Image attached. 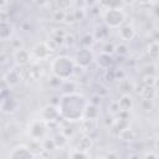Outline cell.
Listing matches in <instances>:
<instances>
[{
  "instance_id": "6da1fadb",
  "label": "cell",
  "mask_w": 159,
  "mask_h": 159,
  "mask_svg": "<svg viewBox=\"0 0 159 159\" xmlns=\"http://www.w3.org/2000/svg\"><path fill=\"white\" fill-rule=\"evenodd\" d=\"M87 103L88 101L83 94L68 92L60 98L56 107L58 109L60 118L66 122H78L83 119V112Z\"/></svg>"
},
{
  "instance_id": "7a4b0ae2",
  "label": "cell",
  "mask_w": 159,
  "mask_h": 159,
  "mask_svg": "<svg viewBox=\"0 0 159 159\" xmlns=\"http://www.w3.org/2000/svg\"><path fill=\"white\" fill-rule=\"evenodd\" d=\"M75 61L72 57L67 56V55H60L55 58L51 60L50 63V68L51 72L53 75V77L58 78L60 81H68L71 78V76L75 72Z\"/></svg>"
},
{
  "instance_id": "3957f363",
  "label": "cell",
  "mask_w": 159,
  "mask_h": 159,
  "mask_svg": "<svg viewBox=\"0 0 159 159\" xmlns=\"http://www.w3.org/2000/svg\"><path fill=\"white\" fill-rule=\"evenodd\" d=\"M48 124L47 122H45L41 117L40 118H35L32 119L29 124H27V129H26V133L29 135V138L31 140H37V142H41L42 139H45L48 134Z\"/></svg>"
},
{
  "instance_id": "277c9868",
  "label": "cell",
  "mask_w": 159,
  "mask_h": 159,
  "mask_svg": "<svg viewBox=\"0 0 159 159\" xmlns=\"http://www.w3.org/2000/svg\"><path fill=\"white\" fill-rule=\"evenodd\" d=\"M103 21L109 29H118L127 21V15L123 9H107L103 14Z\"/></svg>"
},
{
  "instance_id": "5b68a950",
  "label": "cell",
  "mask_w": 159,
  "mask_h": 159,
  "mask_svg": "<svg viewBox=\"0 0 159 159\" xmlns=\"http://www.w3.org/2000/svg\"><path fill=\"white\" fill-rule=\"evenodd\" d=\"M32 58L37 60V61H45V60H50L53 55V50L51 48V46L47 43V41H41L37 42L32 46V48L30 50Z\"/></svg>"
},
{
  "instance_id": "8992f818",
  "label": "cell",
  "mask_w": 159,
  "mask_h": 159,
  "mask_svg": "<svg viewBox=\"0 0 159 159\" xmlns=\"http://www.w3.org/2000/svg\"><path fill=\"white\" fill-rule=\"evenodd\" d=\"M7 157L11 159H34L37 155L30 149L27 144H17L10 150Z\"/></svg>"
},
{
  "instance_id": "52a82bcc",
  "label": "cell",
  "mask_w": 159,
  "mask_h": 159,
  "mask_svg": "<svg viewBox=\"0 0 159 159\" xmlns=\"http://www.w3.org/2000/svg\"><path fill=\"white\" fill-rule=\"evenodd\" d=\"M93 58H94V56H93L91 48L82 47V48L76 53V56L73 57V61H75V63H76L78 67H81V68H87V67L92 63Z\"/></svg>"
},
{
  "instance_id": "ba28073f",
  "label": "cell",
  "mask_w": 159,
  "mask_h": 159,
  "mask_svg": "<svg viewBox=\"0 0 159 159\" xmlns=\"http://www.w3.org/2000/svg\"><path fill=\"white\" fill-rule=\"evenodd\" d=\"M12 58L16 63L17 67H26L31 63V60H32V56H31V52L30 50H26L24 47H20V48H16L12 53Z\"/></svg>"
},
{
  "instance_id": "9c48e42d",
  "label": "cell",
  "mask_w": 159,
  "mask_h": 159,
  "mask_svg": "<svg viewBox=\"0 0 159 159\" xmlns=\"http://www.w3.org/2000/svg\"><path fill=\"white\" fill-rule=\"evenodd\" d=\"M40 117L47 122V123H52V122H57L60 119V113H58V109L56 106H52V104H47L45 107L41 108L40 111Z\"/></svg>"
},
{
  "instance_id": "30bf717a",
  "label": "cell",
  "mask_w": 159,
  "mask_h": 159,
  "mask_svg": "<svg viewBox=\"0 0 159 159\" xmlns=\"http://www.w3.org/2000/svg\"><path fill=\"white\" fill-rule=\"evenodd\" d=\"M134 98L130 93H122L119 99L117 101V106H118V109L119 112L122 113H127V112H130L133 108H134Z\"/></svg>"
},
{
  "instance_id": "8fae6325",
  "label": "cell",
  "mask_w": 159,
  "mask_h": 159,
  "mask_svg": "<svg viewBox=\"0 0 159 159\" xmlns=\"http://www.w3.org/2000/svg\"><path fill=\"white\" fill-rule=\"evenodd\" d=\"M137 35L135 29L129 24H123L120 27H118V36L124 42H130Z\"/></svg>"
},
{
  "instance_id": "7c38bea8",
  "label": "cell",
  "mask_w": 159,
  "mask_h": 159,
  "mask_svg": "<svg viewBox=\"0 0 159 159\" xmlns=\"http://www.w3.org/2000/svg\"><path fill=\"white\" fill-rule=\"evenodd\" d=\"M6 84L9 87H16L19 86L20 81L22 80V76H21V70H17V68H12V70H9L4 77Z\"/></svg>"
},
{
  "instance_id": "4fadbf2b",
  "label": "cell",
  "mask_w": 159,
  "mask_h": 159,
  "mask_svg": "<svg viewBox=\"0 0 159 159\" xmlns=\"http://www.w3.org/2000/svg\"><path fill=\"white\" fill-rule=\"evenodd\" d=\"M14 34V26L7 20H0V41L10 40Z\"/></svg>"
},
{
  "instance_id": "5bb4252c",
  "label": "cell",
  "mask_w": 159,
  "mask_h": 159,
  "mask_svg": "<svg viewBox=\"0 0 159 159\" xmlns=\"http://www.w3.org/2000/svg\"><path fill=\"white\" fill-rule=\"evenodd\" d=\"M99 116V109L98 107L92 103V102H88L86 108H84V112H83V119H91V120H97Z\"/></svg>"
},
{
  "instance_id": "9a60e30c",
  "label": "cell",
  "mask_w": 159,
  "mask_h": 159,
  "mask_svg": "<svg viewBox=\"0 0 159 159\" xmlns=\"http://www.w3.org/2000/svg\"><path fill=\"white\" fill-rule=\"evenodd\" d=\"M128 127H129V120L127 118H120L119 117V118H116L113 120V123L111 125V129H112V132H114L116 134H118L119 132H122L123 129H125Z\"/></svg>"
},
{
  "instance_id": "2e32d148",
  "label": "cell",
  "mask_w": 159,
  "mask_h": 159,
  "mask_svg": "<svg viewBox=\"0 0 159 159\" xmlns=\"http://www.w3.org/2000/svg\"><path fill=\"white\" fill-rule=\"evenodd\" d=\"M97 2L104 10H107V9H123V6H124L123 0H97Z\"/></svg>"
},
{
  "instance_id": "e0dca14e",
  "label": "cell",
  "mask_w": 159,
  "mask_h": 159,
  "mask_svg": "<svg viewBox=\"0 0 159 159\" xmlns=\"http://www.w3.org/2000/svg\"><path fill=\"white\" fill-rule=\"evenodd\" d=\"M92 147H93V139L91 138L89 134H83L82 138L77 143V149H81V150L89 152V149H92Z\"/></svg>"
},
{
  "instance_id": "ac0fdd59",
  "label": "cell",
  "mask_w": 159,
  "mask_h": 159,
  "mask_svg": "<svg viewBox=\"0 0 159 159\" xmlns=\"http://www.w3.org/2000/svg\"><path fill=\"white\" fill-rule=\"evenodd\" d=\"M147 53L149 56L150 60L157 61L159 57V43L158 40H153L152 42H149V45L147 46Z\"/></svg>"
},
{
  "instance_id": "d6986e66",
  "label": "cell",
  "mask_w": 159,
  "mask_h": 159,
  "mask_svg": "<svg viewBox=\"0 0 159 159\" xmlns=\"http://www.w3.org/2000/svg\"><path fill=\"white\" fill-rule=\"evenodd\" d=\"M97 63H98V66H99L101 68L108 70V68L112 66V56L101 52V55L97 57Z\"/></svg>"
},
{
  "instance_id": "ffe728a7",
  "label": "cell",
  "mask_w": 159,
  "mask_h": 159,
  "mask_svg": "<svg viewBox=\"0 0 159 159\" xmlns=\"http://www.w3.org/2000/svg\"><path fill=\"white\" fill-rule=\"evenodd\" d=\"M118 138H120L122 140H133V139H135V137H137V132L134 130V129H132V128H125V129H123L122 132H119L118 134Z\"/></svg>"
},
{
  "instance_id": "44dd1931",
  "label": "cell",
  "mask_w": 159,
  "mask_h": 159,
  "mask_svg": "<svg viewBox=\"0 0 159 159\" xmlns=\"http://www.w3.org/2000/svg\"><path fill=\"white\" fill-rule=\"evenodd\" d=\"M52 139H53V142H55L56 148H63V147L68 143V137H67V135H65L62 132H60L58 134H56Z\"/></svg>"
},
{
  "instance_id": "7402d4cb",
  "label": "cell",
  "mask_w": 159,
  "mask_h": 159,
  "mask_svg": "<svg viewBox=\"0 0 159 159\" xmlns=\"http://www.w3.org/2000/svg\"><path fill=\"white\" fill-rule=\"evenodd\" d=\"M55 5L57 10L70 11L73 5V0H55Z\"/></svg>"
},
{
  "instance_id": "603a6c76",
  "label": "cell",
  "mask_w": 159,
  "mask_h": 159,
  "mask_svg": "<svg viewBox=\"0 0 159 159\" xmlns=\"http://www.w3.org/2000/svg\"><path fill=\"white\" fill-rule=\"evenodd\" d=\"M133 86H134V83L129 82V80L122 78V80L119 81L118 88H119V91H120L122 93H130V91L133 89Z\"/></svg>"
},
{
  "instance_id": "cb8c5ba5",
  "label": "cell",
  "mask_w": 159,
  "mask_h": 159,
  "mask_svg": "<svg viewBox=\"0 0 159 159\" xmlns=\"http://www.w3.org/2000/svg\"><path fill=\"white\" fill-rule=\"evenodd\" d=\"M68 157L75 158V159H87V158L91 157V154H89V152H86V150H81V149L75 148L72 152L68 153Z\"/></svg>"
},
{
  "instance_id": "d4e9b609",
  "label": "cell",
  "mask_w": 159,
  "mask_h": 159,
  "mask_svg": "<svg viewBox=\"0 0 159 159\" xmlns=\"http://www.w3.org/2000/svg\"><path fill=\"white\" fill-rule=\"evenodd\" d=\"M140 107H142V109L150 112V111L154 108V99H150V98H142V99H140Z\"/></svg>"
},
{
  "instance_id": "484cf974",
  "label": "cell",
  "mask_w": 159,
  "mask_h": 159,
  "mask_svg": "<svg viewBox=\"0 0 159 159\" xmlns=\"http://www.w3.org/2000/svg\"><path fill=\"white\" fill-rule=\"evenodd\" d=\"M102 52L103 53H106V55H113L114 52H116V45L113 43V42H106L104 45H103V47H102Z\"/></svg>"
},
{
  "instance_id": "4316f807",
  "label": "cell",
  "mask_w": 159,
  "mask_h": 159,
  "mask_svg": "<svg viewBox=\"0 0 159 159\" xmlns=\"http://www.w3.org/2000/svg\"><path fill=\"white\" fill-rule=\"evenodd\" d=\"M65 16H66V11H62V10H55L52 12V19L55 21H58V22H62L65 21Z\"/></svg>"
},
{
  "instance_id": "83f0119b",
  "label": "cell",
  "mask_w": 159,
  "mask_h": 159,
  "mask_svg": "<svg viewBox=\"0 0 159 159\" xmlns=\"http://www.w3.org/2000/svg\"><path fill=\"white\" fill-rule=\"evenodd\" d=\"M116 52H118L119 55H125V53L128 52V46H127V43L122 42V43H119V45H116Z\"/></svg>"
},
{
  "instance_id": "f1b7e54d",
  "label": "cell",
  "mask_w": 159,
  "mask_h": 159,
  "mask_svg": "<svg viewBox=\"0 0 159 159\" xmlns=\"http://www.w3.org/2000/svg\"><path fill=\"white\" fill-rule=\"evenodd\" d=\"M143 158H150V159H158V154L153 152H147L143 154Z\"/></svg>"
},
{
  "instance_id": "f546056e",
  "label": "cell",
  "mask_w": 159,
  "mask_h": 159,
  "mask_svg": "<svg viewBox=\"0 0 159 159\" xmlns=\"http://www.w3.org/2000/svg\"><path fill=\"white\" fill-rule=\"evenodd\" d=\"M48 1H50V0H34V2H35L37 6H40V7L46 6V5L48 4Z\"/></svg>"
},
{
  "instance_id": "4dcf8cb0",
  "label": "cell",
  "mask_w": 159,
  "mask_h": 159,
  "mask_svg": "<svg viewBox=\"0 0 159 159\" xmlns=\"http://www.w3.org/2000/svg\"><path fill=\"white\" fill-rule=\"evenodd\" d=\"M135 1H138L140 5H143V6H147V5H150L152 2H153V0H135Z\"/></svg>"
},
{
  "instance_id": "1f68e13d",
  "label": "cell",
  "mask_w": 159,
  "mask_h": 159,
  "mask_svg": "<svg viewBox=\"0 0 159 159\" xmlns=\"http://www.w3.org/2000/svg\"><path fill=\"white\" fill-rule=\"evenodd\" d=\"M9 5V0H0V10L5 9Z\"/></svg>"
},
{
  "instance_id": "d6a6232c",
  "label": "cell",
  "mask_w": 159,
  "mask_h": 159,
  "mask_svg": "<svg viewBox=\"0 0 159 159\" xmlns=\"http://www.w3.org/2000/svg\"><path fill=\"white\" fill-rule=\"evenodd\" d=\"M134 1H135V0H123V4H124V5H132Z\"/></svg>"
},
{
  "instance_id": "836d02e7",
  "label": "cell",
  "mask_w": 159,
  "mask_h": 159,
  "mask_svg": "<svg viewBox=\"0 0 159 159\" xmlns=\"http://www.w3.org/2000/svg\"><path fill=\"white\" fill-rule=\"evenodd\" d=\"M2 96H1V93H0V111H1V103H2Z\"/></svg>"
}]
</instances>
